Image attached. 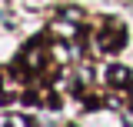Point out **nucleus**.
<instances>
[{
    "instance_id": "f257e3e1",
    "label": "nucleus",
    "mask_w": 133,
    "mask_h": 127,
    "mask_svg": "<svg viewBox=\"0 0 133 127\" xmlns=\"http://www.w3.org/2000/svg\"><path fill=\"white\" fill-rule=\"evenodd\" d=\"M77 20H80V10H63V17H60V20H53V27H50V30L57 33V37H63V40H77V37H80Z\"/></svg>"
},
{
    "instance_id": "f03ea898",
    "label": "nucleus",
    "mask_w": 133,
    "mask_h": 127,
    "mask_svg": "<svg viewBox=\"0 0 133 127\" xmlns=\"http://www.w3.org/2000/svg\"><path fill=\"white\" fill-rule=\"evenodd\" d=\"M133 74L127 70V67H120V63H113V67H107V84L110 87H116V90H123V87H130Z\"/></svg>"
},
{
    "instance_id": "7ed1b4c3",
    "label": "nucleus",
    "mask_w": 133,
    "mask_h": 127,
    "mask_svg": "<svg viewBox=\"0 0 133 127\" xmlns=\"http://www.w3.org/2000/svg\"><path fill=\"white\" fill-rule=\"evenodd\" d=\"M123 44H127V37H123L120 27H107V30L100 33V47L103 50H120Z\"/></svg>"
},
{
    "instance_id": "20e7f679",
    "label": "nucleus",
    "mask_w": 133,
    "mask_h": 127,
    "mask_svg": "<svg viewBox=\"0 0 133 127\" xmlns=\"http://www.w3.org/2000/svg\"><path fill=\"white\" fill-rule=\"evenodd\" d=\"M23 63H27L30 70H40V67H43V47H40V44H30V47L23 50Z\"/></svg>"
}]
</instances>
